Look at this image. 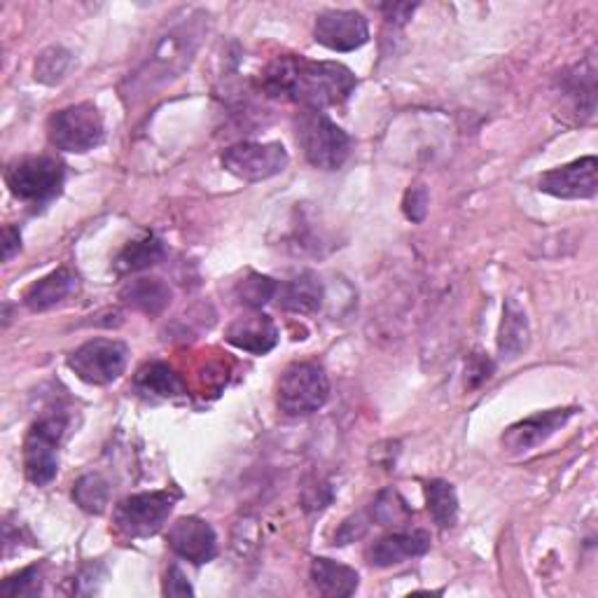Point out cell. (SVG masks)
<instances>
[{
    "label": "cell",
    "instance_id": "cell-1",
    "mask_svg": "<svg viewBox=\"0 0 598 598\" xmlns=\"http://www.w3.org/2000/svg\"><path fill=\"white\" fill-rule=\"evenodd\" d=\"M357 85L353 70L337 61L306 57H278L257 78L259 91L269 99L297 104L306 110L342 106Z\"/></svg>",
    "mask_w": 598,
    "mask_h": 598
},
{
    "label": "cell",
    "instance_id": "cell-2",
    "mask_svg": "<svg viewBox=\"0 0 598 598\" xmlns=\"http://www.w3.org/2000/svg\"><path fill=\"white\" fill-rule=\"evenodd\" d=\"M195 19L178 23V27H174L169 33L159 38L155 52L148 57V61L143 63L136 73H131L125 97L131 99L146 97V94L176 80L183 70L193 63L202 40L199 38L202 27Z\"/></svg>",
    "mask_w": 598,
    "mask_h": 598
},
{
    "label": "cell",
    "instance_id": "cell-3",
    "mask_svg": "<svg viewBox=\"0 0 598 598\" xmlns=\"http://www.w3.org/2000/svg\"><path fill=\"white\" fill-rule=\"evenodd\" d=\"M297 143L306 161L323 171H337L351 155V136L323 110L302 108L295 117Z\"/></svg>",
    "mask_w": 598,
    "mask_h": 598
},
{
    "label": "cell",
    "instance_id": "cell-4",
    "mask_svg": "<svg viewBox=\"0 0 598 598\" xmlns=\"http://www.w3.org/2000/svg\"><path fill=\"white\" fill-rule=\"evenodd\" d=\"M47 138L61 153L85 155L99 148L106 138L104 115L89 101L57 110L47 119Z\"/></svg>",
    "mask_w": 598,
    "mask_h": 598
},
{
    "label": "cell",
    "instance_id": "cell-5",
    "mask_svg": "<svg viewBox=\"0 0 598 598\" xmlns=\"http://www.w3.org/2000/svg\"><path fill=\"white\" fill-rule=\"evenodd\" d=\"M330 398V379L318 363H293L278 379L276 404L285 416H308L323 410Z\"/></svg>",
    "mask_w": 598,
    "mask_h": 598
},
{
    "label": "cell",
    "instance_id": "cell-6",
    "mask_svg": "<svg viewBox=\"0 0 598 598\" xmlns=\"http://www.w3.org/2000/svg\"><path fill=\"white\" fill-rule=\"evenodd\" d=\"M68 419L66 414H45L40 416L27 440H23V472L27 480L36 487L50 484L59 472V447L66 435Z\"/></svg>",
    "mask_w": 598,
    "mask_h": 598
},
{
    "label": "cell",
    "instance_id": "cell-7",
    "mask_svg": "<svg viewBox=\"0 0 598 598\" xmlns=\"http://www.w3.org/2000/svg\"><path fill=\"white\" fill-rule=\"evenodd\" d=\"M63 178H66L63 164L50 155L14 159L6 171V183L10 187V193L17 199L29 204L52 202L61 193Z\"/></svg>",
    "mask_w": 598,
    "mask_h": 598
},
{
    "label": "cell",
    "instance_id": "cell-8",
    "mask_svg": "<svg viewBox=\"0 0 598 598\" xmlns=\"http://www.w3.org/2000/svg\"><path fill=\"white\" fill-rule=\"evenodd\" d=\"M178 493L146 491L119 500L115 508V529L127 538L155 536L176 508Z\"/></svg>",
    "mask_w": 598,
    "mask_h": 598
},
{
    "label": "cell",
    "instance_id": "cell-9",
    "mask_svg": "<svg viewBox=\"0 0 598 598\" xmlns=\"http://www.w3.org/2000/svg\"><path fill=\"white\" fill-rule=\"evenodd\" d=\"M129 346L119 340H91L68 355V367L91 386H106L125 374Z\"/></svg>",
    "mask_w": 598,
    "mask_h": 598
},
{
    "label": "cell",
    "instance_id": "cell-10",
    "mask_svg": "<svg viewBox=\"0 0 598 598\" xmlns=\"http://www.w3.org/2000/svg\"><path fill=\"white\" fill-rule=\"evenodd\" d=\"M223 169L246 183H259L285 171L291 164L288 150L281 143H236L223 153Z\"/></svg>",
    "mask_w": 598,
    "mask_h": 598
},
{
    "label": "cell",
    "instance_id": "cell-11",
    "mask_svg": "<svg viewBox=\"0 0 598 598\" xmlns=\"http://www.w3.org/2000/svg\"><path fill=\"white\" fill-rule=\"evenodd\" d=\"M314 38L332 52H353L370 40V27L355 10H325L316 17Z\"/></svg>",
    "mask_w": 598,
    "mask_h": 598
},
{
    "label": "cell",
    "instance_id": "cell-12",
    "mask_svg": "<svg viewBox=\"0 0 598 598\" xmlns=\"http://www.w3.org/2000/svg\"><path fill=\"white\" fill-rule=\"evenodd\" d=\"M598 161L594 155L570 161L547 171L538 180V189L557 199H591L598 189Z\"/></svg>",
    "mask_w": 598,
    "mask_h": 598
},
{
    "label": "cell",
    "instance_id": "cell-13",
    "mask_svg": "<svg viewBox=\"0 0 598 598\" xmlns=\"http://www.w3.org/2000/svg\"><path fill=\"white\" fill-rule=\"evenodd\" d=\"M576 406H561V410H547V412H538L529 419H523L514 425H510L506 430V435L500 438V444L510 453H526L533 451L540 444H545L549 438L576 416Z\"/></svg>",
    "mask_w": 598,
    "mask_h": 598
},
{
    "label": "cell",
    "instance_id": "cell-14",
    "mask_svg": "<svg viewBox=\"0 0 598 598\" xmlns=\"http://www.w3.org/2000/svg\"><path fill=\"white\" fill-rule=\"evenodd\" d=\"M166 545L174 555L197 566L213 561L218 555V536H215L213 526L199 517H180L171 523Z\"/></svg>",
    "mask_w": 598,
    "mask_h": 598
},
{
    "label": "cell",
    "instance_id": "cell-15",
    "mask_svg": "<svg viewBox=\"0 0 598 598\" xmlns=\"http://www.w3.org/2000/svg\"><path fill=\"white\" fill-rule=\"evenodd\" d=\"M225 340L246 353L265 355L278 344V327L272 316L262 314V311H251L227 327Z\"/></svg>",
    "mask_w": 598,
    "mask_h": 598
},
{
    "label": "cell",
    "instance_id": "cell-16",
    "mask_svg": "<svg viewBox=\"0 0 598 598\" xmlns=\"http://www.w3.org/2000/svg\"><path fill=\"white\" fill-rule=\"evenodd\" d=\"M430 549V536L425 531H398L379 538L367 552V563L374 568H391L406 559L423 557Z\"/></svg>",
    "mask_w": 598,
    "mask_h": 598
},
{
    "label": "cell",
    "instance_id": "cell-17",
    "mask_svg": "<svg viewBox=\"0 0 598 598\" xmlns=\"http://www.w3.org/2000/svg\"><path fill=\"white\" fill-rule=\"evenodd\" d=\"M278 304L293 314H316L323 306L325 288L314 272H302L288 283L278 285Z\"/></svg>",
    "mask_w": 598,
    "mask_h": 598
},
{
    "label": "cell",
    "instance_id": "cell-18",
    "mask_svg": "<svg viewBox=\"0 0 598 598\" xmlns=\"http://www.w3.org/2000/svg\"><path fill=\"white\" fill-rule=\"evenodd\" d=\"M78 291V274L68 267H59L52 274L36 281L31 288L23 293V304L29 311H47L61 304Z\"/></svg>",
    "mask_w": 598,
    "mask_h": 598
},
{
    "label": "cell",
    "instance_id": "cell-19",
    "mask_svg": "<svg viewBox=\"0 0 598 598\" xmlns=\"http://www.w3.org/2000/svg\"><path fill=\"white\" fill-rule=\"evenodd\" d=\"M134 389L138 395L150 400H174L185 395V381L174 367L153 361L138 367L134 376Z\"/></svg>",
    "mask_w": 598,
    "mask_h": 598
},
{
    "label": "cell",
    "instance_id": "cell-20",
    "mask_svg": "<svg viewBox=\"0 0 598 598\" xmlns=\"http://www.w3.org/2000/svg\"><path fill=\"white\" fill-rule=\"evenodd\" d=\"M561 94L570 104L572 112L580 117H591L596 110V66L594 59H585L576 68H570L561 78Z\"/></svg>",
    "mask_w": 598,
    "mask_h": 598
},
{
    "label": "cell",
    "instance_id": "cell-21",
    "mask_svg": "<svg viewBox=\"0 0 598 598\" xmlns=\"http://www.w3.org/2000/svg\"><path fill=\"white\" fill-rule=\"evenodd\" d=\"M119 300L134 311H140V314L155 318L169 308L174 293L161 278H136L125 285L122 293H119Z\"/></svg>",
    "mask_w": 598,
    "mask_h": 598
},
{
    "label": "cell",
    "instance_id": "cell-22",
    "mask_svg": "<svg viewBox=\"0 0 598 598\" xmlns=\"http://www.w3.org/2000/svg\"><path fill=\"white\" fill-rule=\"evenodd\" d=\"M531 342V325L526 311L517 304V300H508L502 308V323L498 334V351L506 361H517V357L529 349Z\"/></svg>",
    "mask_w": 598,
    "mask_h": 598
},
{
    "label": "cell",
    "instance_id": "cell-23",
    "mask_svg": "<svg viewBox=\"0 0 598 598\" xmlns=\"http://www.w3.org/2000/svg\"><path fill=\"white\" fill-rule=\"evenodd\" d=\"M311 582H314L316 591L323 596H334V598H344L355 594L357 585H361V578L351 566H344L340 561L332 559H314L311 561Z\"/></svg>",
    "mask_w": 598,
    "mask_h": 598
},
{
    "label": "cell",
    "instance_id": "cell-24",
    "mask_svg": "<svg viewBox=\"0 0 598 598\" xmlns=\"http://www.w3.org/2000/svg\"><path fill=\"white\" fill-rule=\"evenodd\" d=\"M166 248L161 244V238L148 234L136 242H129L122 251L115 257V272L117 274H136L143 269H150L164 259Z\"/></svg>",
    "mask_w": 598,
    "mask_h": 598
},
{
    "label": "cell",
    "instance_id": "cell-25",
    "mask_svg": "<svg viewBox=\"0 0 598 598\" xmlns=\"http://www.w3.org/2000/svg\"><path fill=\"white\" fill-rule=\"evenodd\" d=\"M425 500H428V512L433 517V521L440 529H451L457 523L459 517V496L453 484L444 480H433L425 484Z\"/></svg>",
    "mask_w": 598,
    "mask_h": 598
},
{
    "label": "cell",
    "instance_id": "cell-26",
    "mask_svg": "<svg viewBox=\"0 0 598 598\" xmlns=\"http://www.w3.org/2000/svg\"><path fill=\"white\" fill-rule=\"evenodd\" d=\"M73 500L80 510L89 514H104L110 502V484L99 472L82 474L73 484Z\"/></svg>",
    "mask_w": 598,
    "mask_h": 598
},
{
    "label": "cell",
    "instance_id": "cell-27",
    "mask_svg": "<svg viewBox=\"0 0 598 598\" xmlns=\"http://www.w3.org/2000/svg\"><path fill=\"white\" fill-rule=\"evenodd\" d=\"M76 66V57L73 52H68L66 47H47V50L40 52V57L36 59V80L42 82V85H59L68 78L70 70H73Z\"/></svg>",
    "mask_w": 598,
    "mask_h": 598
},
{
    "label": "cell",
    "instance_id": "cell-28",
    "mask_svg": "<svg viewBox=\"0 0 598 598\" xmlns=\"http://www.w3.org/2000/svg\"><path fill=\"white\" fill-rule=\"evenodd\" d=\"M278 293V283L265 274L248 272L242 281L236 283L234 297L238 304H244L251 311H259L265 304H269Z\"/></svg>",
    "mask_w": 598,
    "mask_h": 598
},
{
    "label": "cell",
    "instance_id": "cell-29",
    "mask_svg": "<svg viewBox=\"0 0 598 598\" xmlns=\"http://www.w3.org/2000/svg\"><path fill=\"white\" fill-rule=\"evenodd\" d=\"M412 508L395 489H384L372 502V519L381 526H400L412 519Z\"/></svg>",
    "mask_w": 598,
    "mask_h": 598
},
{
    "label": "cell",
    "instance_id": "cell-30",
    "mask_svg": "<svg viewBox=\"0 0 598 598\" xmlns=\"http://www.w3.org/2000/svg\"><path fill=\"white\" fill-rule=\"evenodd\" d=\"M42 591V570L40 566H29L14 576H10L3 587H0V594L6 598H31Z\"/></svg>",
    "mask_w": 598,
    "mask_h": 598
},
{
    "label": "cell",
    "instance_id": "cell-31",
    "mask_svg": "<svg viewBox=\"0 0 598 598\" xmlns=\"http://www.w3.org/2000/svg\"><path fill=\"white\" fill-rule=\"evenodd\" d=\"M496 365L491 357L482 351H474L470 357H468V365H465V386L468 389H480L484 381L491 379Z\"/></svg>",
    "mask_w": 598,
    "mask_h": 598
},
{
    "label": "cell",
    "instance_id": "cell-32",
    "mask_svg": "<svg viewBox=\"0 0 598 598\" xmlns=\"http://www.w3.org/2000/svg\"><path fill=\"white\" fill-rule=\"evenodd\" d=\"M428 202H430L428 189L423 185H414V187L406 189L404 202H402V210L412 223H423L425 213H428Z\"/></svg>",
    "mask_w": 598,
    "mask_h": 598
},
{
    "label": "cell",
    "instance_id": "cell-33",
    "mask_svg": "<svg viewBox=\"0 0 598 598\" xmlns=\"http://www.w3.org/2000/svg\"><path fill=\"white\" fill-rule=\"evenodd\" d=\"M104 578V568L99 563H91L80 570V576L73 580V594L87 596V594H97L99 582Z\"/></svg>",
    "mask_w": 598,
    "mask_h": 598
},
{
    "label": "cell",
    "instance_id": "cell-34",
    "mask_svg": "<svg viewBox=\"0 0 598 598\" xmlns=\"http://www.w3.org/2000/svg\"><path fill=\"white\" fill-rule=\"evenodd\" d=\"M367 526L370 523H367V519L363 514H355V517L346 519L342 523V529L337 531V536H334V545H349V542H353L357 538H363L365 531H367Z\"/></svg>",
    "mask_w": 598,
    "mask_h": 598
},
{
    "label": "cell",
    "instance_id": "cell-35",
    "mask_svg": "<svg viewBox=\"0 0 598 598\" xmlns=\"http://www.w3.org/2000/svg\"><path fill=\"white\" fill-rule=\"evenodd\" d=\"M195 589L187 582L185 572L178 566H171L166 570V580H164V596H193Z\"/></svg>",
    "mask_w": 598,
    "mask_h": 598
},
{
    "label": "cell",
    "instance_id": "cell-36",
    "mask_svg": "<svg viewBox=\"0 0 598 598\" xmlns=\"http://www.w3.org/2000/svg\"><path fill=\"white\" fill-rule=\"evenodd\" d=\"M330 500H332V489L327 484H314L304 493V508L308 512H321L330 506Z\"/></svg>",
    "mask_w": 598,
    "mask_h": 598
},
{
    "label": "cell",
    "instance_id": "cell-37",
    "mask_svg": "<svg viewBox=\"0 0 598 598\" xmlns=\"http://www.w3.org/2000/svg\"><path fill=\"white\" fill-rule=\"evenodd\" d=\"M416 10V6H410V3H395V6H381V12L386 14L389 21L393 23H404L406 19L412 17V12Z\"/></svg>",
    "mask_w": 598,
    "mask_h": 598
},
{
    "label": "cell",
    "instance_id": "cell-38",
    "mask_svg": "<svg viewBox=\"0 0 598 598\" xmlns=\"http://www.w3.org/2000/svg\"><path fill=\"white\" fill-rule=\"evenodd\" d=\"M3 257H6V262H10L17 253H19V248H21V234H19V229L17 227H6V232H3Z\"/></svg>",
    "mask_w": 598,
    "mask_h": 598
}]
</instances>
